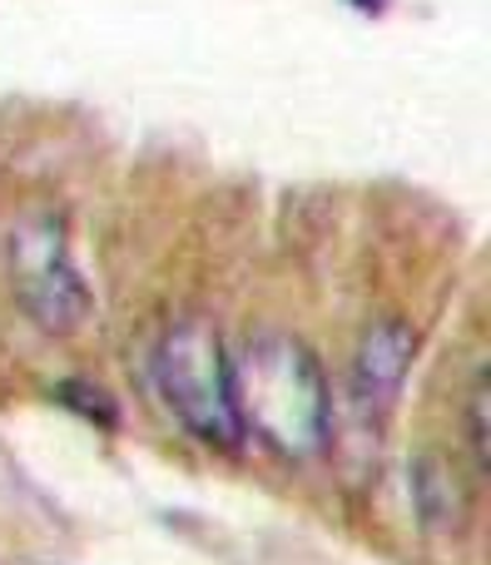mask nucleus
<instances>
[{"mask_svg": "<svg viewBox=\"0 0 491 565\" xmlns=\"http://www.w3.org/2000/svg\"><path fill=\"white\" fill-rule=\"evenodd\" d=\"M238 427L284 457H313L328 441V382L318 358L288 332H258L228 362Z\"/></svg>", "mask_w": 491, "mask_h": 565, "instance_id": "1", "label": "nucleus"}, {"mask_svg": "<svg viewBox=\"0 0 491 565\" xmlns=\"http://www.w3.org/2000/svg\"><path fill=\"white\" fill-rule=\"evenodd\" d=\"M413 491H417V507H423V521H433V526H457L462 521V497L447 481V467L437 457H427L413 471Z\"/></svg>", "mask_w": 491, "mask_h": 565, "instance_id": "5", "label": "nucleus"}, {"mask_svg": "<svg viewBox=\"0 0 491 565\" xmlns=\"http://www.w3.org/2000/svg\"><path fill=\"white\" fill-rule=\"evenodd\" d=\"M472 451L487 467V382L482 377H477V387H472Z\"/></svg>", "mask_w": 491, "mask_h": 565, "instance_id": "6", "label": "nucleus"}, {"mask_svg": "<svg viewBox=\"0 0 491 565\" xmlns=\"http://www.w3.org/2000/svg\"><path fill=\"white\" fill-rule=\"evenodd\" d=\"M413 352H417L413 328L397 318L373 322V328L363 332V348H357V362H353V397L367 417H383V412L397 402Z\"/></svg>", "mask_w": 491, "mask_h": 565, "instance_id": "4", "label": "nucleus"}, {"mask_svg": "<svg viewBox=\"0 0 491 565\" xmlns=\"http://www.w3.org/2000/svg\"><path fill=\"white\" fill-rule=\"evenodd\" d=\"M10 282L15 298L45 332H75L89 318V288L75 274L65 228L50 214H30L10 234Z\"/></svg>", "mask_w": 491, "mask_h": 565, "instance_id": "3", "label": "nucleus"}, {"mask_svg": "<svg viewBox=\"0 0 491 565\" xmlns=\"http://www.w3.org/2000/svg\"><path fill=\"white\" fill-rule=\"evenodd\" d=\"M154 377L164 392L169 412L209 447H238L244 427L234 412V382H228V358L218 332L204 318H184L159 338Z\"/></svg>", "mask_w": 491, "mask_h": 565, "instance_id": "2", "label": "nucleus"}]
</instances>
